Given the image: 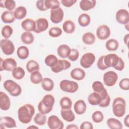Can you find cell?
Here are the masks:
<instances>
[{"label":"cell","instance_id":"cell-1","mask_svg":"<svg viewBox=\"0 0 129 129\" xmlns=\"http://www.w3.org/2000/svg\"><path fill=\"white\" fill-rule=\"evenodd\" d=\"M34 113V107L30 104H26L18 109V117L21 122L27 124L31 122Z\"/></svg>","mask_w":129,"mask_h":129},{"label":"cell","instance_id":"cell-2","mask_svg":"<svg viewBox=\"0 0 129 129\" xmlns=\"http://www.w3.org/2000/svg\"><path fill=\"white\" fill-rule=\"evenodd\" d=\"M55 99L52 95H45L38 104L39 112L44 114L49 113L51 111Z\"/></svg>","mask_w":129,"mask_h":129},{"label":"cell","instance_id":"cell-3","mask_svg":"<svg viewBox=\"0 0 129 129\" xmlns=\"http://www.w3.org/2000/svg\"><path fill=\"white\" fill-rule=\"evenodd\" d=\"M125 109L126 103L123 98L118 97L114 99L112 103V111L115 116L122 117L125 114Z\"/></svg>","mask_w":129,"mask_h":129},{"label":"cell","instance_id":"cell-4","mask_svg":"<svg viewBox=\"0 0 129 129\" xmlns=\"http://www.w3.org/2000/svg\"><path fill=\"white\" fill-rule=\"evenodd\" d=\"M4 87L11 95L14 97H17L22 93V88L20 85L12 80L5 81L4 83Z\"/></svg>","mask_w":129,"mask_h":129},{"label":"cell","instance_id":"cell-5","mask_svg":"<svg viewBox=\"0 0 129 129\" xmlns=\"http://www.w3.org/2000/svg\"><path fill=\"white\" fill-rule=\"evenodd\" d=\"M59 87L65 92L73 93L79 89V85L76 82L68 80H63L59 83Z\"/></svg>","mask_w":129,"mask_h":129},{"label":"cell","instance_id":"cell-6","mask_svg":"<svg viewBox=\"0 0 129 129\" xmlns=\"http://www.w3.org/2000/svg\"><path fill=\"white\" fill-rule=\"evenodd\" d=\"M95 59V56L93 53L87 52L82 55L80 61V64L83 68L88 69L94 63Z\"/></svg>","mask_w":129,"mask_h":129},{"label":"cell","instance_id":"cell-7","mask_svg":"<svg viewBox=\"0 0 129 129\" xmlns=\"http://www.w3.org/2000/svg\"><path fill=\"white\" fill-rule=\"evenodd\" d=\"M103 79L104 84L106 86L111 87L116 84L118 80V75L114 71H108L104 74Z\"/></svg>","mask_w":129,"mask_h":129},{"label":"cell","instance_id":"cell-8","mask_svg":"<svg viewBox=\"0 0 129 129\" xmlns=\"http://www.w3.org/2000/svg\"><path fill=\"white\" fill-rule=\"evenodd\" d=\"M0 46L3 53L6 55H11L15 51V46L13 43L8 39H2Z\"/></svg>","mask_w":129,"mask_h":129},{"label":"cell","instance_id":"cell-9","mask_svg":"<svg viewBox=\"0 0 129 129\" xmlns=\"http://www.w3.org/2000/svg\"><path fill=\"white\" fill-rule=\"evenodd\" d=\"M1 71H13L17 67V62L13 58H7L4 60L1 58Z\"/></svg>","mask_w":129,"mask_h":129},{"label":"cell","instance_id":"cell-10","mask_svg":"<svg viewBox=\"0 0 129 129\" xmlns=\"http://www.w3.org/2000/svg\"><path fill=\"white\" fill-rule=\"evenodd\" d=\"M47 125L50 129H62L63 128V123L55 115H50L47 120Z\"/></svg>","mask_w":129,"mask_h":129},{"label":"cell","instance_id":"cell-11","mask_svg":"<svg viewBox=\"0 0 129 129\" xmlns=\"http://www.w3.org/2000/svg\"><path fill=\"white\" fill-rule=\"evenodd\" d=\"M63 11L60 7L56 9L50 10V19L51 21L54 24L60 23L63 20Z\"/></svg>","mask_w":129,"mask_h":129},{"label":"cell","instance_id":"cell-12","mask_svg":"<svg viewBox=\"0 0 129 129\" xmlns=\"http://www.w3.org/2000/svg\"><path fill=\"white\" fill-rule=\"evenodd\" d=\"M116 21L120 24L125 25L129 22V13L125 9H121L117 11L115 14Z\"/></svg>","mask_w":129,"mask_h":129},{"label":"cell","instance_id":"cell-13","mask_svg":"<svg viewBox=\"0 0 129 129\" xmlns=\"http://www.w3.org/2000/svg\"><path fill=\"white\" fill-rule=\"evenodd\" d=\"M110 29L106 25H102L96 30V36L100 40H106L110 35Z\"/></svg>","mask_w":129,"mask_h":129},{"label":"cell","instance_id":"cell-14","mask_svg":"<svg viewBox=\"0 0 129 129\" xmlns=\"http://www.w3.org/2000/svg\"><path fill=\"white\" fill-rule=\"evenodd\" d=\"M71 66V62L67 60L58 59L57 63L54 67L51 68V70L55 73H58L62 71L69 69Z\"/></svg>","mask_w":129,"mask_h":129},{"label":"cell","instance_id":"cell-15","mask_svg":"<svg viewBox=\"0 0 129 129\" xmlns=\"http://www.w3.org/2000/svg\"><path fill=\"white\" fill-rule=\"evenodd\" d=\"M119 57L116 54L109 53L104 56V62L105 65L108 68H114L117 64Z\"/></svg>","mask_w":129,"mask_h":129},{"label":"cell","instance_id":"cell-16","mask_svg":"<svg viewBox=\"0 0 129 129\" xmlns=\"http://www.w3.org/2000/svg\"><path fill=\"white\" fill-rule=\"evenodd\" d=\"M1 128H14L17 127L15 119L10 116H3L0 118Z\"/></svg>","mask_w":129,"mask_h":129},{"label":"cell","instance_id":"cell-17","mask_svg":"<svg viewBox=\"0 0 129 129\" xmlns=\"http://www.w3.org/2000/svg\"><path fill=\"white\" fill-rule=\"evenodd\" d=\"M49 26L48 22L45 18H40L36 21V28L34 32L40 33L46 31Z\"/></svg>","mask_w":129,"mask_h":129},{"label":"cell","instance_id":"cell-18","mask_svg":"<svg viewBox=\"0 0 129 129\" xmlns=\"http://www.w3.org/2000/svg\"><path fill=\"white\" fill-rule=\"evenodd\" d=\"M11 106V101L9 96L5 92H0V108L2 110H8Z\"/></svg>","mask_w":129,"mask_h":129},{"label":"cell","instance_id":"cell-19","mask_svg":"<svg viewBox=\"0 0 129 129\" xmlns=\"http://www.w3.org/2000/svg\"><path fill=\"white\" fill-rule=\"evenodd\" d=\"M21 27L27 32H34L36 28V21L30 18L26 19L22 22Z\"/></svg>","mask_w":129,"mask_h":129},{"label":"cell","instance_id":"cell-20","mask_svg":"<svg viewBox=\"0 0 129 129\" xmlns=\"http://www.w3.org/2000/svg\"><path fill=\"white\" fill-rule=\"evenodd\" d=\"M74 109L77 114L82 115L86 112L87 105L83 100L80 99L75 103L74 105Z\"/></svg>","mask_w":129,"mask_h":129},{"label":"cell","instance_id":"cell-21","mask_svg":"<svg viewBox=\"0 0 129 129\" xmlns=\"http://www.w3.org/2000/svg\"><path fill=\"white\" fill-rule=\"evenodd\" d=\"M70 76L73 79L77 81L83 80L86 76L85 72L82 69L77 68L73 69L71 73Z\"/></svg>","mask_w":129,"mask_h":129},{"label":"cell","instance_id":"cell-22","mask_svg":"<svg viewBox=\"0 0 129 129\" xmlns=\"http://www.w3.org/2000/svg\"><path fill=\"white\" fill-rule=\"evenodd\" d=\"M88 101L92 105H99L102 101V98L99 93L94 92L88 96Z\"/></svg>","mask_w":129,"mask_h":129},{"label":"cell","instance_id":"cell-23","mask_svg":"<svg viewBox=\"0 0 129 129\" xmlns=\"http://www.w3.org/2000/svg\"><path fill=\"white\" fill-rule=\"evenodd\" d=\"M96 4L95 0H82L80 2V8L85 11H87L93 9Z\"/></svg>","mask_w":129,"mask_h":129},{"label":"cell","instance_id":"cell-24","mask_svg":"<svg viewBox=\"0 0 129 129\" xmlns=\"http://www.w3.org/2000/svg\"><path fill=\"white\" fill-rule=\"evenodd\" d=\"M15 19L14 12L12 11H5L2 14L1 20L4 23H12L15 21Z\"/></svg>","mask_w":129,"mask_h":129},{"label":"cell","instance_id":"cell-25","mask_svg":"<svg viewBox=\"0 0 129 129\" xmlns=\"http://www.w3.org/2000/svg\"><path fill=\"white\" fill-rule=\"evenodd\" d=\"M71 49L68 45L61 44L59 45L57 49V52L58 55L62 58H66L68 57Z\"/></svg>","mask_w":129,"mask_h":129},{"label":"cell","instance_id":"cell-26","mask_svg":"<svg viewBox=\"0 0 129 129\" xmlns=\"http://www.w3.org/2000/svg\"><path fill=\"white\" fill-rule=\"evenodd\" d=\"M60 114L62 118L67 122H72L75 119V115L73 111L70 109H61Z\"/></svg>","mask_w":129,"mask_h":129},{"label":"cell","instance_id":"cell-27","mask_svg":"<svg viewBox=\"0 0 129 129\" xmlns=\"http://www.w3.org/2000/svg\"><path fill=\"white\" fill-rule=\"evenodd\" d=\"M76 28V26L75 23L70 20H68L66 21L62 24V29L65 33L68 34L73 33Z\"/></svg>","mask_w":129,"mask_h":129},{"label":"cell","instance_id":"cell-28","mask_svg":"<svg viewBox=\"0 0 129 129\" xmlns=\"http://www.w3.org/2000/svg\"><path fill=\"white\" fill-rule=\"evenodd\" d=\"M107 125L111 129H122L123 126L121 122L115 118H109L107 120Z\"/></svg>","mask_w":129,"mask_h":129},{"label":"cell","instance_id":"cell-29","mask_svg":"<svg viewBox=\"0 0 129 129\" xmlns=\"http://www.w3.org/2000/svg\"><path fill=\"white\" fill-rule=\"evenodd\" d=\"M15 18L18 20H21L26 17L27 15V10L23 6H19L16 8L14 12Z\"/></svg>","mask_w":129,"mask_h":129},{"label":"cell","instance_id":"cell-30","mask_svg":"<svg viewBox=\"0 0 129 129\" xmlns=\"http://www.w3.org/2000/svg\"><path fill=\"white\" fill-rule=\"evenodd\" d=\"M21 39L23 43L28 45L31 44L33 42L34 37L32 33L26 31L22 34L21 36Z\"/></svg>","mask_w":129,"mask_h":129},{"label":"cell","instance_id":"cell-31","mask_svg":"<svg viewBox=\"0 0 129 129\" xmlns=\"http://www.w3.org/2000/svg\"><path fill=\"white\" fill-rule=\"evenodd\" d=\"M54 82L50 78H44L41 82L42 88L46 91H51L54 88Z\"/></svg>","mask_w":129,"mask_h":129},{"label":"cell","instance_id":"cell-32","mask_svg":"<svg viewBox=\"0 0 129 129\" xmlns=\"http://www.w3.org/2000/svg\"><path fill=\"white\" fill-rule=\"evenodd\" d=\"M91 22V18L90 16L86 13L81 14L78 17L79 24L82 27L88 26Z\"/></svg>","mask_w":129,"mask_h":129},{"label":"cell","instance_id":"cell-33","mask_svg":"<svg viewBox=\"0 0 129 129\" xmlns=\"http://www.w3.org/2000/svg\"><path fill=\"white\" fill-rule=\"evenodd\" d=\"M18 57L21 59H26L29 56V50L25 46H20L17 50Z\"/></svg>","mask_w":129,"mask_h":129},{"label":"cell","instance_id":"cell-34","mask_svg":"<svg viewBox=\"0 0 129 129\" xmlns=\"http://www.w3.org/2000/svg\"><path fill=\"white\" fill-rule=\"evenodd\" d=\"M96 40L94 34L91 32H86L82 36V41L84 43L87 45H91L93 44Z\"/></svg>","mask_w":129,"mask_h":129},{"label":"cell","instance_id":"cell-35","mask_svg":"<svg viewBox=\"0 0 129 129\" xmlns=\"http://www.w3.org/2000/svg\"><path fill=\"white\" fill-rule=\"evenodd\" d=\"M59 104L61 109H70L72 107V101L69 97L65 96L61 98L59 101Z\"/></svg>","mask_w":129,"mask_h":129},{"label":"cell","instance_id":"cell-36","mask_svg":"<svg viewBox=\"0 0 129 129\" xmlns=\"http://www.w3.org/2000/svg\"><path fill=\"white\" fill-rule=\"evenodd\" d=\"M26 69L27 71L32 73L35 71H38L40 69L39 63L34 60H29L26 64Z\"/></svg>","mask_w":129,"mask_h":129},{"label":"cell","instance_id":"cell-37","mask_svg":"<svg viewBox=\"0 0 129 129\" xmlns=\"http://www.w3.org/2000/svg\"><path fill=\"white\" fill-rule=\"evenodd\" d=\"M43 78L41 74L39 71H35L30 75V81L34 84H38L42 82Z\"/></svg>","mask_w":129,"mask_h":129},{"label":"cell","instance_id":"cell-38","mask_svg":"<svg viewBox=\"0 0 129 129\" xmlns=\"http://www.w3.org/2000/svg\"><path fill=\"white\" fill-rule=\"evenodd\" d=\"M25 75L24 70L20 67H18L15 68L12 71L13 77L17 80L22 79Z\"/></svg>","mask_w":129,"mask_h":129},{"label":"cell","instance_id":"cell-39","mask_svg":"<svg viewBox=\"0 0 129 129\" xmlns=\"http://www.w3.org/2000/svg\"><path fill=\"white\" fill-rule=\"evenodd\" d=\"M0 6L8 9V11H12L16 8V2L13 0L1 1H0Z\"/></svg>","mask_w":129,"mask_h":129},{"label":"cell","instance_id":"cell-40","mask_svg":"<svg viewBox=\"0 0 129 129\" xmlns=\"http://www.w3.org/2000/svg\"><path fill=\"white\" fill-rule=\"evenodd\" d=\"M118 46V42L115 39H109L105 43L106 48L109 51H115L117 50Z\"/></svg>","mask_w":129,"mask_h":129},{"label":"cell","instance_id":"cell-41","mask_svg":"<svg viewBox=\"0 0 129 129\" xmlns=\"http://www.w3.org/2000/svg\"><path fill=\"white\" fill-rule=\"evenodd\" d=\"M33 120L36 124L39 125H43L47 121V118L45 114L39 112L35 115Z\"/></svg>","mask_w":129,"mask_h":129},{"label":"cell","instance_id":"cell-42","mask_svg":"<svg viewBox=\"0 0 129 129\" xmlns=\"http://www.w3.org/2000/svg\"><path fill=\"white\" fill-rule=\"evenodd\" d=\"M58 60V58L55 55L49 54L45 57L44 62L47 66L52 68L57 63Z\"/></svg>","mask_w":129,"mask_h":129},{"label":"cell","instance_id":"cell-43","mask_svg":"<svg viewBox=\"0 0 129 129\" xmlns=\"http://www.w3.org/2000/svg\"><path fill=\"white\" fill-rule=\"evenodd\" d=\"M45 6L46 9L54 10L59 8L60 2L58 0H45Z\"/></svg>","mask_w":129,"mask_h":129},{"label":"cell","instance_id":"cell-44","mask_svg":"<svg viewBox=\"0 0 129 129\" xmlns=\"http://www.w3.org/2000/svg\"><path fill=\"white\" fill-rule=\"evenodd\" d=\"M13 33V30L11 26L10 25H5L2 29L1 33L2 36L5 39L9 38Z\"/></svg>","mask_w":129,"mask_h":129},{"label":"cell","instance_id":"cell-45","mask_svg":"<svg viewBox=\"0 0 129 129\" xmlns=\"http://www.w3.org/2000/svg\"><path fill=\"white\" fill-rule=\"evenodd\" d=\"M103 114L100 111H95L93 113L92 115V119L95 123H100L103 121Z\"/></svg>","mask_w":129,"mask_h":129},{"label":"cell","instance_id":"cell-46","mask_svg":"<svg viewBox=\"0 0 129 129\" xmlns=\"http://www.w3.org/2000/svg\"><path fill=\"white\" fill-rule=\"evenodd\" d=\"M48 34L51 37H58L61 35L62 30L60 28L57 27H52L49 29Z\"/></svg>","mask_w":129,"mask_h":129},{"label":"cell","instance_id":"cell-47","mask_svg":"<svg viewBox=\"0 0 129 129\" xmlns=\"http://www.w3.org/2000/svg\"><path fill=\"white\" fill-rule=\"evenodd\" d=\"M92 87L94 91L97 93H99L105 88L104 87V85L102 84V83L98 81H95L92 84Z\"/></svg>","mask_w":129,"mask_h":129},{"label":"cell","instance_id":"cell-48","mask_svg":"<svg viewBox=\"0 0 129 129\" xmlns=\"http://www.w3.org/2000/svg\"><path fill=\"white\" fill-rule=\"evenodd\" d=\"M79 56V52L78 50L73 48L71 49V52L68 56V58L72 61H75L78 59Z\"/></svg>","mask_w":129,"mask_h":129},{"label":"cell","instance_id":"cell-49","mask_svg":"<svg viewBox=\"0 0 129 129\" xmlns=\"http://www.w3.org/2000/svg\"><path fill=\"white\" fill-rule=\"evenodd\" d=\"M119 87L123 90H128L129 89V79L123 78L119 83Z\"/></svg>","mask_w":129,"mask_h":129},{"label":"cell","instance_id":"cell-50","mask_svg":"<svg viewBox=\"0 0 129 129\" xmlns=\"http://www.w3.org/2000/svg\"><path fill=\"white\" fill-rule=\"evenodd\" d=\"M104 55H102L101 57H100L97 62V67L100 70H105L108 68L104 64Z\"/></svg>","mask_w":129,"mask_h":129},{"label":"cell","instance_id":"cell-51","mask_svg":"<svg viewBox=\"0 0 129 129\" xmlns=\"http://www.w3.org/2000/svg\"><path fill=\"white\" fill-rule=\"evenodd\" d=\"M44 1L45 0H39L36 2V6L37 8L41 11H45L47 10L46 8L45 7V3H44Z\"/></svg>","mask_w":129,"mask_h":129},{"label":"cell","instance_id":"cell-52","mask_svg":"<svg viewBox=\"0 0 129 129\" xmlns=\"http://www.w3.org/2000/svg\"><path fill=\"white\" fill-rule=\"evenodd\" d=\"M77 2L76 0H61V4L64 7L69 8L73 6Z\"/></svg>","mask_w":129,"mask_h":129},{"label":"cell","instance_id":"cell-53","mask_svg":"<svg viewBox=\"0 0 129 129\" xmlns=\"http://www.w3.org/2000/svg\"><path fill=\"white\" fill-rule=\"evenodd\" d=\"M114 68L119 71H122L124 68V61L123 60V59L119 57V60L118 62L117 63V64H116V66L115 67H114Z\"/></svg>","mask_w":129,"mask_h":129},{"label":"cell","instance_id":"cell-54","mask_svg":"<svg viewBox=\"0 0 129 129\" xmlns=\"http://www.w3.org/2000/svg\"><path fill=\"white\" fill-rule=\"evenodd\" d=\"M80 128L81 129H92L93 128V126L91 122L89 121H84L81 123Z\"/></svg>","mask_w":129,"mask_h":129},{"label":"cell","instance_id":"cell-55","mask_svg":"<svg viewBox=\"0 0 129 129\" xmlns=\"http://www.w3.org/2000/svg\"><path fill=\"white\" fill-rule=\"evenodd\" d=\"M124 123L127 127H129V115H127L124 119Z\"/></svg>","mask_w":129,"mask_h":129},{"label":"cell","instance_id":"cell-56","mask_svg":"<svg viewBox=\"0 0 129 129\" xmlns=\"http://www.w3.org/2000/svg\"><path fill=\"white\" fill-rule=\"evenodd\" d=\"M66 128L67 129H70H70H78L79 127L77 125L73 124H69L66 127Z\"/></svg>","mask_w":129,"mask_h":129},{"label":"cell","instance_id":"cell-57","mask_svg":"<svg viewBox=\"0 0 129 129\" xmlns=\"http://www.w3.org/2000/svg\"><path fill=\"white\" fill-rule=\"evenodd\" d=\"M128 39H129V34H126L124 38H123V41H124V43H125V44H126L127 46V44H128Z\"/></svg>","mask_w":129,"mask_h":129},{"label":"cell","instance_id":"cell-58","mask_svg":"<svg viewBox=\"0 0 129 129\" xmlns=\"http://www.w3.org/2000/svg\"><path fill=\"white\" fill-rule=\"evenodd\" d=\"M38 128V127H37V126H35V125H31V126H28V127H27V128Z\"/></svg>","mask_w":129,"mask_h":129},{"label":"cell","instance_id":"cell-59","mask_svg":"<svg viewBox=\"0 0 129 129\" xmlns=\"http://www.w3.org/2000/svg\"><path fill=\"white\" fill-rule=\"evenodd\" d=\"M125 28H126V29L127 31H128V23H127V24H126L125 25Z\"/></svg>","mask_w":129,"mask_h":129}]
</instances>
